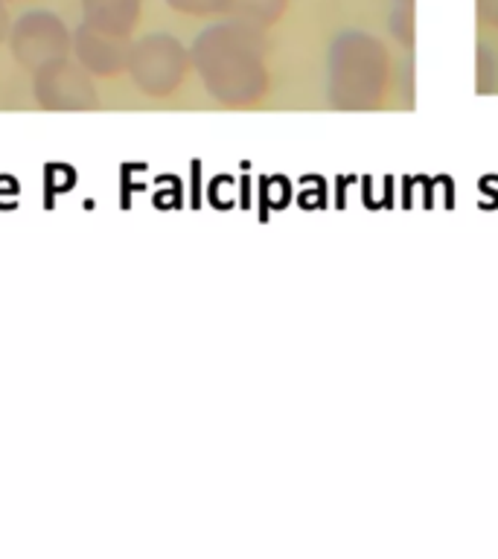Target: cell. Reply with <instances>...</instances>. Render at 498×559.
I'll return each mask as SVG.
<instances>
[{
    "mask_svg": "<svg viewBox=\"0 0 498 559\" xmlns=\"http://www.w3.org/2000/svg\"><path fill=\"white\" fill-rule=\"evenodd\" d=\"M129 35L108 33L99 26L82 24L73 29V56L91 76H114L129 64Z\"/></svg>",
    "mask_w": 498,
    "mask_h": 559,
    "instance_id": "obj_6",
    "label": "cell"
},
{
    "mask_svg": "<svg viewBox=\"0 0 498 559\" xmlns=\"http://www.w3.org/2000/svg\"><path fill=\"white\" fill-rule=\"evenodd\" d=\"M140 12H143V0H82L85 24L117 35H131Z\"/></svg>",
    "mask_w": 498,
    "mask_h": 559,
    "instance_id": "obj_7",
    "label": "cell"
},
{
    "mask_svg": "<svg viewBox=\"0 0 498 559\" xmlns=\"http://www.w3.org/2000/svg\"><path fill=\"white\" fill-rule=\"evenodd\" d=\"M190 64V50L175 35L149 33L140 41H131L126 70L143 94L169 96L178 91Z\"/></svg>",
    "mask_w": 498,
    "mask_h": 559,
    "instance_id": "obj_3",
    "label": "cell"
},
{
    "mask_svg": "<svg viewBox=\"0 0 498 559\" xmlns=\"http://www.w3.org/2000/svg\"><path fill=\"white\" fill-rule=\"evenodd\" d=\"M288 0H230L227 7V17H236V21H245V24H253L265 29L274 21H280V15L286 12Z\"/></svg>",
    "mask_w": 498,
    "mask_h": 559,
    "instance_id": "obj_8",
    "label": "cell"
},
{
    "mask_svg": "<svg viewBox=\"0 0 498 559\" xmlns=\"http://www.w3.org/2000/svg\"><path fill=\"white\" fill-rule=\"evenodd\" d=\"M9 12H7V7H3V0H0V41H3V38H7L9 35Z\"/></svg>",
    "mask_w": 498,
    "mask_h": 559,
    "instance_id": "obj_11",
    "label": "cell"
},
{
    "mask_svg": "<svg viewBox=\"0 0 498 559\" xmlns=\"http://www.w3.org/2000/svg\"><path fill=\"white\" fill-rule=\"evenodd\" d=\"M9 47L24 70H42L73 50V33L50 9H29L9 26Z\"/></svg>",
    "mask_w": 498,
    "mask_h": 559,
    "instance_id": "obj_4",
    "label": "cell"
},
{
    "mask_svg": "<svg viewBox=\"0 0 498 559\" xmlns=\"http://www.w3.org/2000/svg\"><path fill=\"white\" fill-rule=\"evenodd\" d=\"M33 91L47 111H87L99 103L94 76L79 61H70V56L35 70Z\"/></svg>",
    "mask_w": 498,
    "mask_h": 559,
    "instance_id": "obj_5",
    "label": "cell"
},
{
    "mask_svg": "<svg viewBox=\"0 0 498 559\" xmlns=\"http://www.w3.org/2000/svg\"><path fill=\"white\" fill-rule=\"evenodd\" d=\"M478 17L484 24L498 26V0H478Z\"/></svg>",
    "mask_w": 498,
    "mask_h": 559,
    "instance_id": "obj_10",
    "label": "cell"
},
{
    "mask_svg": "<svg viewBox=\"0 0 498 559\" xmlns=\"http://www.w3.org/2000/svg\"><path fill=\"white\" fill-rule=\"evenodd\" d=\"M265 47L260 26L225 17L201 29L190 47V61L213 99L239 108L265 94Z\"/></svg>",
    "mask_w": 498,
    "mask_h": 559,
    "instance_id": "obj_1",
    "label": "cell"
},
{
    "mask_svg": "<svg viewBox=\"0 0 498 559\" xmlns=\"http://www.w3.org/2000/svg\"><path fill=\"white\" fill-rule=\"evenodd\" d=\"M175 12H183V15H227V7L230 0H166Z\"/></svg>",
    "mask_w": 498,
    "mask_h": 559,
    "instance_id": "obj_9",
    "label": "cell"
},
{
    "mask_svg": "<svg viewBox=\"0 0 498 559\" xmlns=\"http://www.w3.org/2000/svg\"><path fill=\"white\" fill-rule=\"evenodd\" d=\"M388 76V56L382 44L367 33H341L330 50V94L341 105L365 103Z\"/></svg>",
    "mask_w": 498,
    "mask_h": 559,
    "instance_id": "obj_2",
    "label": "cell"
}]
</instances>
